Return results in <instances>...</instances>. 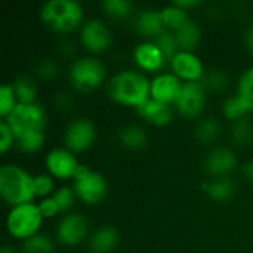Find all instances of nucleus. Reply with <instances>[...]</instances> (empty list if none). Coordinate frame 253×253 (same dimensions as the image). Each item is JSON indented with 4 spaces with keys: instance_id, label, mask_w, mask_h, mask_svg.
Listing matches in <instances>:
<instances>
[{
    "instance_id": "obj_33",
    "label": "nucleus",
    "mask_w": 253,
    "mask_h": 253,
    "mask_svg": "<svg viewBox=\"0 0 253 253\" xmlns=\"http://www.w3.org/2000/svg\"><path fill=\"white\" fill-rule=\"evenodd\" d=\"M52 197L56 202V205L59 208V212H65L74 205L76 193H74V190L71 187H61L53 193Z\"/></svg>"
},
{
    "instance_id": "obj_26",
    "label": "nucleus",
    "mask_w": 253,
    "mask_h": 253,
    "mask_svg": "<svg viewBox=\"0 0 253 253\" xmlns=\"http://www.w3.org/2000/svg\"><path fill=\"white\" fill-rule=\"evenodd\" d=\"M222 113L227 119L236 122V120L246 117V114L249 113V108L239 95H233L227 98L225 102L222 104Z\"/></svg>"
},
{
    "instance_id": "obj_36",
    "label": "nucleus",
    "mask_w": 253,
    "mask_h": 253,
    "mask_svg": "<svg viewBox=\"0 0 253 253\" xmlns=\"http://www.w3.org/2000/svg\"><path fill=\"white\" fill-rule=\"evenodd\" d=\"M205 86L213 90H222L227 86V76L221 70H211L205 76Z\"/></svg>"
},
{
    "instance_id": "obj_15",
    "label": "nucleus",
    "mask_w": 253,
    "mask_h": 253,
    "mask_svg": "<svg viewBox=\"0 0 253 253\" xmlns=\"http://www.w3.org/2000/svg\"><path fill=\"white\" fill-rule=\"evenodd\" d=\"M236 165H237V157L227 147H216L211 150L205 159L206 172L216 178H221L230 173L236 168Z\"/></svg>"
},
{
    "instance_id": "obj_14",
    "label": "nucleus",
    "mask_w": 253,
    "mask_h": 253,
    "mask_svg": "<svg viewBox=\"0 0 253 253\" xmlns=\"http://www.w3.org/2000/svg\"><path fill=\"white\" fill-rule=\"evenodd\" d=\"M181 87H182V82L176 74L162 73L151 80L150 96L165 104H170V102L175 104Z\"/></svg>"
},
{
    "instance_id": "obj_31",
    "label": "nucleus",
    "mask_w": 253,
    "mask_h": 253,
    "mask_svg": "<svg viewBox=\"0 0 253 253\" xmlns=\"http://www.w3.org/2000/svg\"><path fill=\"white\" fill-rule=\"evenodd\" d=\"M16 107V95L12 83H3L0 86V114L7 117Z\"/></svg>"
},
{
    "instance_id": "obj_41",
    "label": "nucleus",
    "mask_w": 253,
    "mask_h": 253,
    "mask_svg": "<svg viewBox=\"0 0 253 253\" xmlns=\"http://www.w3.org/2000/svg\"><path fill=\"white\" fill-rule=\"evenodd\" d=\"M243 40H245V44H246V47H248L251 52H253V25L252 27H249V28L245 31Z\"/></svg>"
},
{
    "instance_id": "obj_32",
    "label": "nucleus",
    "mask_w": 253,
    "mask_h": 253,
    "mask_svg": "<svg viewBox=\"0 0 253 253\" xmlns=\"http://www.w3.org/2000/svg\"><path fill=\"white\" fill-rule=\"evenodd\" d=\"M102 9L113 18H126L132 10V3L129 0H104Z\"/></svg>"
},
{
    "instance_id": "obj_28",
    "label": "nucleus",
    "mask_w": 253,
    "mask_h": 253,
    "mask_svg": "<svg viewBox=\"0 0 253 253\" xmlns=\"http://www.w3.org/2000/svg\"><path fill=\"white\" fill-rule=\"evenodd\" d=\"M237 95L248 105L249 111H253V67L248 68L240 76V80L237 84Z\"/></svg>"
},
{
    "instance_id": "obj_25",
    "label": "nucleus",
    "mask_w": 253,
    "mask_h": 253,
    "mask_svg": "<svg viewBox=\"0 0 253 253\" xmlns=\"http://www.w3.org/2000/svg\"><path fill=\"white\" fill-rule=\"evenodd\" d=\"M219 130H221L219 122L213 117H208L202 120L199 126L196 127V138L202 144H211L212 141L218 138Z\"/></svg>"
},
{
    "instance_id": "obj_1",
    "label": "nucleus",
    "mask_w": 253,
    "mask_h": 253,
    "mask_svg": "<svg viewBox=\"0 0 253 253\" xmlns=\"http://www.w3.org/2000/svg\"><path fill=\"white\" fill-rule=\"evenodd\" d=\"M151 82L139 71L123 70L114 74L108 82V95L119 104L141 107L150 99Z\"/></svg>"
},
{
    "instance_id": "obj_27",
    "label": "nucleus",
    "mask_w": 253,
    "mask_h": 253,
    "mask_svg": "<svg viewBox=\"0 0 253 253\" xmlns=\"http://www.w3.org/2000/svg\"><path fill=\"white\" fill-rule=\"evenodd\" d=\"M53 249L52 240L46 234H34L24 240L22 251L24 253H50Z\"/></svg>"
},
{
    "instance_id": "obj_35",
    "label": "nucleus",
    "mask_w": 253,
    "mask_h": 253,
    "mask_svg": "<svg viewBox=\"0 0 253 253\" xmlns=\"http://www.w3.org/2000/svg\"><path fill=\"white\" fill-rule=\"evenodd\" d=\"M36 73H37V76H39L40 79H43V80H52V79H55V77L58 76L59 68H58V64H56L53 59L44 58V59H42V61L37 64Z\"/></svg>"
},
{
    "instance_id": "obj_44",
    "label": "nucleus",
    "mask_w": 253,
    "mask_h": 253,
    "mask_svg": "<svg viewBox=\"0 0 253 253\" xmlns=\"http://www.w3.org/2000/svg\"><path fill=\"white\" fill-rule=\"evenodd\" d=\"M0 253H15V252H13V249H10L9 246H3V248L0 249Z\"/></svg>"
},
{
    "instance_id": "obj_18",
    "label": "nucleus",
    "mask_w": 253,
    "mask_h": 253,
    "mask_svg": "<svg viewBox=\"0 0 253 253\" xmlns=\"http://www.w3.org/2000/svg\"><path fill=\"white\" fill-rule=\"evenodd\" d=\"M119 243V233L110 225L96 228L89 237V249L92 253H110Z\"/></svg>"
},
{
    "instance_id": "obj_20",
    "label": "nucleus",
    "mask_w": 253,
    "mask_h": 253,
    "mask_svg": "<svg viewBox=\"0 0 253 253\" xmlns=\"http://www.w3.org/2000/svg\"><path fill=\"white\" fill-rule=\"evenodd\" d=\"M175 37H176V42H178V46H179L181 50L193 52V49L200 42L202 31H200V27L194 21L190 19L181 28H178L175 31Z\"/></svg>"
},
{
    "instance_id": "obj_17",
    "label": "nucleus",
    "mask_w": 253,
    "mask_h": 253,
    "mask_svg": "<svg viewBox=\"0 0 253 253\" xmlns=\"http://www.w3.org/2000/svg\"><path fill=\"white\" fill-rule=\"evenodd\" d=\"M138 113L142 119L156 126H165L172 120V110L169 104L156 101L153 98L147 99L141 107H138Z\"/></svg>"
},
{
    "instance_id": "obj_5",
    "label": "nucleus",
    "mask_w": 253,
    "mask_h": 253,
    "mask_svg": "<svg viewBox=\"0 0 253 253\" xmlns=\"http://www.w3.org/2000/svg\"><path fill=\"white\" fill-rule=\"evenodd\" d=\"M43 215L36 203H24L13 206L6 216L7 233L15 239H28L39 233Z\"/></svg>"
},
{
    "instance_id": "obj_4",
    "label": "nucleus",
    "mask_w": 253,
    "mask_h": 253,
    "mask_svg": "<svg viewBox=\"0 0 253 253\" xmlns=\"http://www.w3.org/2000/svg\"><path fill=\"white\" fill-rule=\"evenodd\" d=\"M4 120L12 129L15 139L18 141L33 133H42L46 126V113L44 108L37 102H18L13 111L7 117H4Z\"/></svg>"
},
{
    "instance_id": "obj_30",
    "label": "nucleus",
    "mask_w": 253,
    "mask_h": 253,
    "mask_svg": "<svg viewBox=\"0 0 253 253\" xmlns=\"http://www.w3.org/2000/svg\"><path fill=\"white\" fill-rule=\"evenodd\" d=\"M156 43L160 47V50L163 52L166 59H172L181 50L179 46H178L175 33H170V31H163L160 36H157L156 37Z\"/></svg>"
},
{
    "instance_id": "obj_38",
    "label": "nucleus",
    "mask_w": 253,
    "mask_h": 253,
    "mask_svg": "<svg viewBox=\"0 0 253 253\" xmlns=\"http://www.w3.org/2000/svg\"><path fill=\"white\" fill-rule=\"evenodd\" d=\"M15 139V135L12 132V129L9 127V125L6 123V120H0V151L6 153L9 150V147L12 145Z\"/></svg>"
},
{
    "instance_id": "obj_37",
    "label": "nucleus",
    "mask_w": 253,
    "mask_h": 253,
    "mask_svg": "<svg viewBox=\"0 0 253 253\" xmlns=\"http://www.w3.org/2000/svg\"><path fill=\"white\" fill-rule=\"evenodd\" d=\"M34 190H36V196H40V197L50 194L53 190V181H52L50 175L40 173V175L34 176Z\"/></svg>"
},
{
    "instance_id": "obj_9",
    "label": "nucleus",
    "mask_w": 253,
    "mask_h": 253,
    "mask_svg": "<svg viewBox=\"0 0 253 253\" xmlns=\"http://www.w3.org/2000/svg\"><path fill=\"white\" fill-rule=\"evenodd\" d=\"M95 136L96 129L93 123L87 119L79 117L67 126L64 132V144L65 148L71 153H80L87 150L93 144Z\"/></svg>"
},
{
    "instance_id": "obj_12",
    "label": "nucleus",
    "mask_w": 253,
    "mask_h": 253,
    "mask_svg": "<svg viewBox=\"0 0 253 253\" xmlns=\"http://www.w3.org/2000/svg\"><path fill=\"white\" fill-rule=\"evenodd\" d=\"M46 168L50 175L67 179L74 178V173L79 168V163L74 157V154L67 148H53L46 154L44 159Z\"/></svg>"
},
{
    "instance_id": "obj_10",
    "label": "nucleus",
    "mask_w": 253,
    "mask_h": 253,
    "mask_svg": "<svg viewBox=\"0 0 253 253\" xmlns=\"http://www.w3.org/2000/svg\"><path fill=\"white\" fill-rule=\"evenodd\" d=\"M80 42L90 52H102L111 43V33L101 19H87L80 30Z\"/></svg>"
},
{
    "instance_id": "obj_40",
    "label": "nucleus",
    "mask_w": 253,
    "mask_h": 253,
    "mask_svg": "<svg viewBox=\"0 0 253 253\" xmlns=\"http://www.w3.org/2000/svg\"><path fill=\"white\" fill-rule=\"evenodd\" d=\"M173 4H176L181 9L187 10L188 7H194V6L200 4V1L199 0H173Z\"/></svg>"
},
{
    "instance_id": "obj_21",
    "label": "nucleus",
    "mask_w": 253,
    "mask_h": 253,
    "mask_svg": "<svg viewBox=\"0 0 253 253\" xmlns=\"http://www.w3.org/2000/svg\"><path fill=\"white\" fill-rule=\"evenodd\" d=\"M203 188L211 199L218 200V202H224V200H228L234 194L236 184L230 178L221 176V178H215V179L206 182L203 185Z\"/></svg>"
},
{
    "instance_id": "obj_13",
    "label": "nucleus",
    "mask_w": 253,
    "mask_h": 253,
    "mask_svg": "<svg viewBox=\"0 0 253 253\" xmlns=\"http://www.w3.org/2000/svg\"><path fill=\"white\" fill-rule=\"evenodd\" d=\"M170 65L173 74H176L179 79H184L185 82H199L205 76L202 59L190 50H179L170 59Z\"/></svg>"
},
{
    "instance_id": "obj_29",
    "label": "nucleus",
    "mask_w": 253,
    "mask_h": 253,
    "mask_svg": "<svg viewBox=\"0 0 253 253\" xmlns=\"http://www.w3.org/2000/svg\"><path fill=\"white\" fill-rule=\"evenodd\" d=\"M231 139L236 145H246L252 139V125L248 117H243L233 123Z\"/></svg>"
},
{
    "instance_id": "obj_6",
    "label": "nucleus",
    "mask_w": 253,
    "mask_h": 253,
    "mask_svg": "<svg viewBox=\"0 0 253 253\" xmlns=\"http://www.w3.org/2000/svg\"><path fill=\"white\" fill-rule=\"evenodd\" d=\"M105 67L99 59L83 56L77 58L71 65L68 71V77L71 84L82 92H90L95 87H98L104 79H105Z\"/></svg>"
},
{
    "instance_id": "obj_39",
    "label": "nucleus",
    "mask_w": 253,
    "mask_h": 253,
    "mask_svg": "<svg viewBox=\"0 0 253 253\" xmlns=\"http://www.w3.org/2000/svg\"><path fill=\"white\" fill-rule=\"evenodd\" d=\"M39 209L43 215V218H52L59 212V208L56 205V202L53 200V197H46L39 203Z\"/></svg>"
},
{
    "instance_id": "obj_3",
    "label": "nucleus",
    "mask_w": 253,
    "mask_h": 253,
    "mask_svg": "<svg viewBox=\"0 0 253 253\" xmlns=\"http://www.w3.org/2000/svg\"><path fill=\"white\" fill-rule=\"evenodd\" d=\"M40 18L50 30L68 33L80 24L83 9L77 0H49L43 3Z\"/></svg>"
},
{
    "instance_id": "obj_43",
    "label": "nucleus",
    "mask_w": 253,
    "mask_h": 253,
    "mask_svg": "<svg viewBox=\"0 0 253 253\" xmlns=\"http://www.w3.org/2000/svg\"><path fill=\"white\" fill-rule=\"evenodd\" d=\"M243 173H245V176H246L249 181H253V160H249V162L245 163V166H243Z\"/></svg>"
},
{
    "instance_id": "obj_7",
    "label": "nucleus",
    "mask_w": 253,
    "mask_h": 253,
    "mask_svg": "<svg viewBox=\"0 0 253 253\" xmlns=\"http://www.w3.org/2000/svg\"><path fill=\"white\" fill-rule=\"evenodd\" d=\"M73 179V190L76 196L87 205H96L107 196L105 178L84 165H79Z\"/></svg>"
},
{
    "instance_id": "obj_19",
    "label": "nucleus",
    "mask_w": 253,
    "mask_h": 253,
    "mask_svg": "<svg viewBox=\"0 0 253 253\" xmlns=\"http://www.w3.org/2000/svg\"><path fill=\"white\" fill-rule=\"evenodd\" d=\"M165 22L162 16V10L157 9H145L136 18V28L141 34L153 37L160 36L165 30Z\"/></svg>"
},
{
    "instance_id": "obj_8",
    "label": "nucleus",
    "mask_w": 253,
    "mask_h": 253,
    "mask_svg": "<svg viewBox=\"0 0 253 253\" xmlns=\"http://www.w3.org/2000/svg\"><path fill=\"white\" fill-rule=\"evenodd\" d=\"M206 102V86L203 82H184L175 101L178 111L185 117H196L203 111Z\"/></svg>"
},
{
    "instance_id": "obj_11",
    "label": "nucleus",
    "mask_w": 253,
    "mask_h": 253,
    "mask_svg": "<svg viewBox=\"0 0 253 253\" xmlns=\"http://www.w3.org/2000/svg\"><path fill=\"white\" fill-rule=\"evenodd\" d=\"M87 234V219L80 213L65 215L56 227V239L67 246L79 245Z\"/></svg>"
},
{
    "instance_id": "obj_23",
    "label": "nucleus",
    "mask_w": 253,
    "mask_h": 253,
    "mask_svg": "<svg viewBox=\"0 0 253 253\" xmlns=\"http://www.w3.org/2000/svg\"><path fill=\"white\" fill-rule=\"evenodd\" d=\"M12 84H13V90H15L16 99L21 104L36 102L37 87H36V83H34V80L31 77H28V76H18Z\"/></svg>"
},
{
    "instance_id": "obj_16",
    "label": "nucleus",
    "mask_w": 253,
    "mask_h": 253,
    "mask_svg": "<svg viewBox=\"0 0 253 253\" xmlns=\"http://www.w3.org/2000/svg\"><path fill=\"white\" fill-rule=\"evenodd\" d=\"M133 58L136 64L147 71L160 70L166 61L163 52L156 42H141L139 44H136L133 50Z\"/></svg>"
},
{
    "instance_id": "obj_42",
    "label": "nucleus",
    "mask_w": 253,
    "mask_h": 253,
    "mask_svg": "<svg viewBox=\"0 0 253 253\" xmlns=\"http://www.w3.org/2000/svg\"><path fill=\"white\" fill-rule=\"evenodd\" d=\"M56 102H58V105L61 108H67V107L71 105V98L67 93H59L58 98H56Z\"/></svg>"
},
{
    "instance_id": "obj_2",
    "label": "nucleus",
    "mask_w": 253,
    "mask_h": 253,
    "mask_svg": "<svg viewBox=\"0 0 253 253\" xmlns=\"http://www.w3.org/2000/svg\"><path fill=\"white\" fill-rule=\"evenodd\" d=\"M0 194L3 200L13 206L31 203L36 196L34 176L16 165L0 168Z\"/></svg>"
},
{
    "instance_id": "obj_24",
    "label": "nucleus",
    "mask_w": 253,
    "mask_h": 253,
    "mask_svg": "<svg viewBox=\"0 0 253 253\" xmlns=\"http://www.w3.org/2000/svg\"><path fill=\"white\" fill-rule=\"evenodd\" d=\"M160 10H162V16H163L165 27H169V28H172V30H175V31H176L178 28H181L187 21H190L187 10L181 9L179 6H176V4H173V3L165 6V7L160 9Z\"/></svg>"
},
{
    "instance_id": "obj_34",
    "label": "nucleus",
    "mask_w": 253,
    "mask_h": 253,
    "mask_svg": "<svg viewBox=\"0 0 253 253\" xmlns=\"http://www.w3.org/2000/svg\"><path fill=\"white\" fill-rule=\"evenodd\" d=\"M43 142H44V132L33 133V135L18 139V147L24 153H36L43 147Z\"/></svg>"
},
{
    "instance_id": "obj_22",
    "label": "nucleus",
    "mask_w": 253,
    "mask_h": 253,
    "mask_svg": "<svg viewBox=\"0 0 253 253\" xmlns=\"http://www.w3.org/2000/svg\"><path fill=\"white\" fill-rule=\"evenodd\" d=\"M119 139L125 147H127L130 150H138L145 145L147 133L138 125H127V126L122 127V130L119 132Z\"/></svg>"
}]
</instances>
